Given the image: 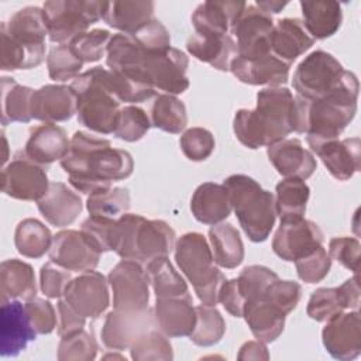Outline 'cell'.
I'll list each match as a JSON object with an SVG mask.
<instances>
[{"label":"cell","mask_w":361,"mask_h":361,"mask_svg":"<svg viewBox=\"0 0 361 361\" xmlns=\"http://www.w3.org/2000/svg\"><path fill=\"white\" fill-rule=\"evenodd\" d=\"M59 162L71 186L85 195L111 188L113 182L128 178L134 169L128 151L113 148L109 140L85 131L72 135L69 151Z\"/></svg>","instance_id":"7a4b0ae2"},{"label":"cell","mask_w":361,"mask_h":361,"mask_svg":"<svg viewBox=\"0 0 361 361\" xmlns=\"http://www.w3.org/2000/svg\"><path fill=\"white\" fill-rule=\"evenodd\" d=\"M130 355L135 361H171L173 351L168 336L158 327L141 334L130 347Z\"/></svg>","instance_id":"f6af8a7d"},{"label":"cell","mask_w":361,"mask_h":361,"mask_svg":"<svg viewBox=\"0 0 361 361\" xmlns=\"http://www.w3.org/2000/svg\"><path fill=\"white\" fill-rule=\"evenodd\" d=\"M48 75L55 82H66L73 80L79 76L80 69L83 68V62L72 52L68 44L55 45L49 49L47 56Z\"/></svg>","instance_id":"c3c4849f"},{"label":"cell","mask_w":361,"mask_h":361,"mask_svg":"<svg viewBox=\"0 0 361 361\" xmlns=\"http://www.w3.org/2000/svg\"><path fill=\"white\" fill-rule=\"evenodd\" d=\"M314 39L299 18H281L275 23L271 35V52L292 65V62L312 48Z\"/></svg>","instance_id":"f546056e"},{"label":"cell","mask_w":361,"mask_h":361,"mask_svg":"<svg viewBox=\"0 0 361 361\" xmlns=\"http://www.w3.org/2000/svg\"><path fill=\"white\" fill-rule=\"evenodd\" d=\"M1 124L31 121V99L34 89L1 76Z\"/></svg>","instance_id":"74e56055"},{"label":"cell","mask_w":361,"mask_h":361,"mask_svg":"<svg viewBox=\"0 0 361 361\" xmlns=\"http://www.w3.org/2000/svg\"><path fill=\"white\" fill-rule=\"evenodd\" d=\"M24 310L37 334H49L55 330L56 313L51 302L34 296L25 300Z\"/></svg>","instance_id":"11a10c76"},{"label":"cell","mask_w":361,"mask_h":361,"mask_svg":"<svg viewBox=\"0 0 361 361\" xmlns=\"http://www.w3.org/2000/svg\"><path fill=\"white\" fill-rule=\"evenodd\" d=\"M310 149L322 159L337 180H348L361 168V141L358 137L312 140L306 138Z\"/></svg>","instance_id":"d6986e66"},{"label":"cell","mask_w":361,"mask_h":361,"mask_svg":"<svg viewBox=\"0 0 361 361\" xmlns=\"http://www.w3.org/2000/svg\"><path fill=\"white\" fill-rule=\"evenodd\" d=\"M264 296L285 314H289L300 300L302 286L295 281H281L278 278L267 288Z\"/></svg>","instance_id":"6f0895ef"},{"label":"cell","mask_w":361,"mask_h":361,"mask_svg":"<svg viewBox=\"0 0 361 361\" xmlns=\"http://www.w3.org/2000/svg\"><path fill=\"white\" fill-rule=\"evenodd\" d=\"M47 166L28 159L23 151L3 166L1 192L13 199L38 202L48 190Z\"/></svg>","instance_id":"5bb4252c"},{"label":"cell","mask_w":361,"mask_h":361,"mask_svg":"<svg viewBox=\"0 0 361 361\" xmlns=\"http://www.w3.org/2000/svg\"><path fill=\"white\" fill-rule=\"evenodd\" d=\"M71 281V271L52 261L45 262L39 269V288L41 292L49 299H61Z\"/></svg>","instance_id":"9f6ffc18"},{"label":"cell","mask_w":361,"mask_h":361,"mask_svg":"<svg viewBox=\"0 0 361 361\" xmlns=\"http://www.w3.org/2000/svg\"><path fill=\"white\" fill-rule=\"evenodd\" d=\"M48 255L52 262L71 272H86L99 265L102 252L82 231L68 228L54 235Z\"/></svg>","instance_id":"e0dca14e"},{"label":"cell","mask_w":361,"mask_h":361,"mask_svg":"<svg viewBox=\"0 0 361 361\" xmlns=\"http://www.w3.org/2000/svg\"><path fill=\"white\" fill-rule=\"evenodd\" d=\"M54 235L49 228L37 219L21 220L14 231V245L17 251L27 258H41L52 244Z\"/></svg>","instance_id":"60d3db41"},{"label":"cell","mask_w":361,"mask_h":361,"mask_svg":"<svg viewBox=\"0 0 361 361\" xmlns=\"http://www.w3.org/2000/svg\"><path fill=\"white\" fill-rule=\"evenodd\" d=\"M151 127L148 114L141 107L130 104L121 107L113 135L127 142H135L141 140Z\"/></svg>","instance_id":"681fc988"},{"label":"cell","mask_w":361,"mask_h":361,"mask_svg":"<svg viewBox=\"0 0 361 361\" xmlns=\"http://www.w3.org/2000/svg\"><path fill=\"white\" fill-rule=\"evenodd\" d=\"M104 358H106V360H107V358H118V360H124V361H126V357H123V355H114V354L104 355Z\"/></svg>","instance_id":"e7e4bbea"},{"label":"cell","mask_w":361,"mask_h":361,"mask_svg":"<svg viewBox=\"0 0 361 361\" xmlns=\"http://www.w3.org/2000/svg\"><path fill=\"white\" fill-rule=\"evenodd\" d=\"M104 1L87 0H49L42 8L45 13L48 38L56 44H68L73 37L102 20Z\"/></svg>","instance_id":"8fae6325"},{"label":"cell","mask_w":361,"mask_h":361,"mask_svg":"<svg viewBox=\"0 0 361 361\" xmlns=\"http://www.w3.org/2000/svg\"><path fill=\"white\" fill-rule=\"evenodd\" d=\"M358 79L353 75L340 89L313 100L295 96L293 131L312 140L338 138L357 113Z\"/></svg>","instance_id":"277c9868"},{"label":"cell","mask_w":361,"mask_h":361,"mask_svg":"<svg viewBox=\"0 0 361 361\" xmlns=\"http://www.w3.org/2000/svg\"><path fill=\"white\" fill-rule=\"evenodd\" d=\"M295 265L300 281L306 283H317L327 276L331 267V259L322 244L303 257L298 258Z\"/></svg>","instance_id":"816d5d0a"},{"label":"cell","mask_w":361,"mask_h":361,"mask_svg":"<svg viewBox=\"0 0 361 361\" xmlns=\"http://www.w3.org/2000/svg\"><path fill=\"white\" fill-rule=\"evenodd\" d=\"M322 341L327 353L340 361H350L361 353V319L358 309L340 313L326 322Z\"/></svg>","instance_id":"ffe728a7"},{"label":"cell","mask_w":361,"mask_h":361,"mask_svg":"<svg viewBox=\"0 0 361 361\" xmlns=\"http://www.w3.org/2000/svg\"><path fill=\"white\" fill-rule=\"evenodd\" d=\"M188 52L196 59L209 63L217 71L228 72L237 56V44L231 35L192 34L186 41Z\"/></svg>","instance_id":"f1b7e54d"},{"label":"cell","mask_w":361,"mask_h":361,"mask_svg":"<svg viewBox=\"0 0 361 361\" xmlns=\"http://www.w3.org/2000/svg\"><path fill=\"white\" fill-rule=\"evenodd\" d=\"M48 27L44 8L27 6L0 24V69H32L45 59Z\"/></svg>","instance_id":"5b68a950"},{"label":"cell","mask_w":361,"mask_h":361,"mask_svg":"<svg viewBox=\"0 0 361 361\" xmlns=\"http://www.w3.org/2000/svg\"><path fill=\"white\" fill-rule=\"evenodd\" d=\"M110 38L111 34L109 30L94 28L78 34L68 42V45L83 63H90L100 61L107 54Z\"/></svg>","instance_id":"bcb514c9"},{"label":"cell","mask_w":361,"mask_h":361,"mask_svg":"<svg viewBox=\"0 0 361 361\" xmlns=\"http://www.w3.org/2000/svg\"><path fill=\"white\" fill-rule=\"evenodd\" d=\"M76 114V96L71 86L45 85L34 90L31 99L32 118L55 124L66 121Z\"/></svg>","instance_id":"603a6c76"},{"label":"cell","mask_w":361,"mask_h":361,"mask_svg":"<svg viewBox=\"0 0 361 361\" xmlns=\"http://www.w3.org/2000/svg\"><path fill=\"white\" fill-rule=\"evenodd\" d=\"M175 261L192 283L197 299L203 305L216 306L226 276L214 265L213 252L206 237L195 231L180 235L175 243Z\"/></svg>","instance_id":"9c48e42d"},{"label":"cell","mask_w":361,"mask_h":361,"mask_svg":"<svg viewBox=\"0 0 361 361\" xmlns=\"http://www.w3.org/2000/svg\"><path fill=\"white\" fill-rule=\"evenodd\" d=\"M278 278L279 276L267 267L250 265V267H245L238 275L237 285H238L240 293L244 298V302L247 303L250 300L261 298L265 293L267 288Z\"/></svg>","instance_id":"f907efd6"},{"label":"cell","mask_w":361,"mask_h":361,"mask_svg":"<svg viewBox=\"0 0 361 361\" xmlns=\"http://www.w3.org/2000/svg\"><path fill=\"white\" fill-rule=\"evenodd\" d=\"M269 162L283 178L307 179L316 171L317 162L310 151H307L300 140L285 138L267 148Z\"/></svg>","instance_id":"d4e9b609"},{"label":"cell","mask_w":361,"mask_h":361,"mask_svg":"<svg viewBox=\"0 0 361 361\" xmlns=\"http://www.w3.org/2000/svg\"><path fill=\"white\" fill-rule=\"evenodd\" d=\"M116 220L117 219L89 216L82 221L80 231L87 237V240L99 252L103 254L107 251H113Z\"/></svg>","instance_id":"f5cc1de1"},{"label":"cell","mask_w":361,"mask_h":361,"mask_svg":"<svg viewBox=\"0 0 361 361\" xmlns=\"http://www.w3.org/2000/svg\"><path fill=\"white\" fill-rule=\"evenodd\" d=\"M155 3L151 0L104 1L102 20L114 30L133 34L154 18Z\"/></svg>","instance_id":"4dcf8cb0"},{"label":"cell","mask_w":361,"mask_h":361,"mask_svg":"<svg viewBox=\"0 0 361 361\" xmlns=\"http://www.w3.org/2000/svg\"><path fill=\"white\" fill-rule=\"evenodd\" d=\"M86 209L90 216L114 219L130 209V192L127 188L99 189L87 196Z\"/></svg>","instance_id":"ee69618b"},{"label":"cell","mask_w":361,"mask_h":361,"mask_svg":"<svg viewBox=\"0 0 361 361\" xmlns=\"http://www.w3.org/2000/svg\"><path fill=\"white\" fill-rule=\"evenodd\" d=\"M113 292V309L138 312L148 307L149 281L141 262L133 259L120 261L107 275Z\"/></svg>","instance_id":"7c38bea8"},{"label":"cell","mask_w":361,"mask_h":361,"mask_svg":"<svg viewBox=\"0 0 361 361\" xmlns=\"http://www.w3.org/2000/svg\"><path fill=\"white\" fill-rule=\"evenodd\" d=\"M353 75L331 54L316 49L298 65L292 86L298 96L313 100L340 89Z\"/></svg>","instance_id":"30bf717a"},{"label":"cell","mask_w":361,"mask_h":361,"mask_svg":"<svg viewBox=\"0 0 361 361\" xmlns=\"http://www.w3.org/2000/svg\"><path fill=\"white\" fill-rule=\"evenodd\" d=\"M193 217L203 224H217L231 214L230 197L226 186L214 182H204L196 188L190 199Z\"/></svg>","instance_id":"1f68e13d"},{"label":"cell","mask_w":361,"mask_h":361,"mask_svg":"<svg viewBox=\"0 0 361 361\" xmlns=\"http://www.w3.org/2000/svg\"><path fill=\"white\" fill-rule=\"evenodd\" d=\"M106 65L116 73L168 94H180L189 87V58L185 52L173 47H147L131 34L111 35Z\"/></svg>","instance_id":"6da1fadb"},{"label":"cell","mask_w":361,"mask_h":361,"mask_svg":"<svg viewBox=\"0 0 361 361\" xmlns=\"http://www.w3.org/2000/svg\"><path fill=\"white\" fill-rule=\"evenodd\" d=\"M245 1H204L192 13L195 32L227 35Z\"/></svg>","instance_id":"836d02e7"},{"label":"cell","mask_w":361,"mask_h":361,"mask_svg":"<svg viewBox=\"0 0 361 361\" xmlns=\"http://www.w3.org/2000/svg\"><path fill=\"white\" fill-rule=\"evenodd\" d=\"M285 313L264 295L250 300L244 306L243 317L257 340L267 343L275 341L283 331Z\"/></svg>","instance_id":"d6a6232c"},{"label":"cell","mask_w":361,"mask_h":361,"mask_svg":"<svg viewBox=\"0 0 361 361\" xmlns=\"http://www.w3.org/2000/svg\"><path fill=\"white\" fill-rule=\"evenodd\" d=\"M323 244L320 227L305 217L281 221L274 240L272 250L283 261L295 262L298 258Z\"/></svg>","instance_id":"ac0fdd59"},{"label":"cell","mask_w":361,"mask_h":361,"mask_svg":"<svg viewBox=\"0 0 361 361\" xmlns=\"http://www.w3.org/2000/svg\"><path fill=\"white\" fill-rule=\"evenodd\" d=\"M63 300L82 317L99 319L110 305L109 282L94 269L82 272L68 283Z\"/></svg>","instance_id":"9a60e30c"},{"label":"cell","mask_w":361,"mask_h":361,"mask_svg":"<svg viewBox=\"0 0 361 361\" xmlns=\"http://www.w3.org/2000/svg\"><path fill=\"white\" fill-rule=\"evenodd\" d=\"M310 189L305 180L296 178H285L275 188L276 216L281 221L302 219L306 212V203Z\"/></svg>","instance_id":"f35d334b"},{"label":"cell","mask_w":361,"mask_h":361,"mask_svg":"<svg viewBox=\"0 0 361 361\" xmlns=\"http://www.w3.org/2000/svg\"><path fill=\"white\" fill-rule=\"evenodd\" d=\"M219 302L223 305V307L234 317H243L244 313V298L240 293L237 278L234 279H226L221 285L220 293H219Z\"/></svg>","instance_id":"91938a15"},{"label":"cell","mask_w":361,"mask_h":361,"mask_svg":"<svg viewBox=\"0 0 361 361\" xmlns=\"http://www.w3.org/2000/svg\"><path fill=\"white\" fill-rule=\"evenodd\" d=\"M71 87L76 96L78 121L97 134H113L121 102L111 87L109 69L94 66L76 76Z\"/></svg>","instance_id":"8992f818"},{"label":"cell","mask_w":361,"mask_h":361,"mask_svg":"<svg viewBox=\"0 0 361 361\" xmlns=\"http://www.w3.org/2000/svg\"><path fill=\"white\" fill-rule=\"evenodd\" d=\"M255 6H258L261 10H264L265 13L272 16V13L274 14L281 13L288 6V3L286 1H259V0H257Z\"/></svg>","instance_id":"be15d7a7"},{"label":"cell","mask_w":361,"mask_h":361,"mask_svg":"<svg viewBox=\"0 0 361 361\" xmlns=\"http://www.w3.org/2000/svg\"><path fill=\"white\" fill-rule=\"evenodd\" d=\"M188 114L183 102L176 96L157 94L151 106V126L171 134H179L186 128Z\"/></svg>","instance_id":"b9f144b4"},{"label":"cell","mask_w":361,"mask_h":361,"mask_svg":"<svg viewBox=\"0 0 361 361\" xmlns=\"http://www.w3.org/2000/svg\"><path fill=\"white\" fill-rule=\"evenodd\" d=\"M42 217L55 227L72 224L80 214L83 204L80 196L62 182H49L47 193L37 202Z\"/></svg>","instance_id":"4316f807"},{"label":"cell","mask_w":361,"mask_h":361,"mask_svg":"<svg viewBox=\"0 0 361 361\" xmlns=\"http://www.w3.org/2000/svg\"><path fill=\"white\" fill-rule=\"evenodd\" d=\"M303 25L313 39H324L334 35L341 27L343 10L340 3L316 0L300 1Z\"/></svg>","instance_id":"d590c367"},{"label":"cell","mask_w":361,"mask_h":361,"mask_svg":"<svg viewBox=\"0 0 361 361\" xmlns=\"http://www.w3.org/2000/svg\"><path fill=\"white\" fill-rule=\"evenodd\" d=\"M238 223L245 235L252 243H262L271 234L276 220L275 196L261 188V185L248 175L235 173L224 179Z\"/></svg>","instance_id":"ba28073f"},{"label":"cell","mask_w":361,"mask_h":361,"mask_svg":"<svg viewBox=\"0 0 361 361\" xmlns=\"http://www.w3.org/2000/svg\"><path fill=\"white\" fill-rule=\"evenodd\" d=\"M360 285L358 275L344 281L337 288H319L307 302L306 313L316 322H327L345 309H358Z\"/></svg>","instance_id":"44dd1931"},{"label":"cell","mask_w":361,"mask_h":361,"mask_svg":"<svg viewBox=\"0 0 361 361\" xmlns=\"http://www.w3.org/2000/svg\"><path fill=\"white\" fill-rule=\"evenodd\" d=\"M196 323L189 334L192 343L200 347H210L217 344L226 331V322L216 306L199 305L195 306Z\"/></svg>","instance_id":"7bdbcfd3"},{"label":"cell","mask_w":361,"mask_h":361,"mask_svg":"<svg viewBox=\"0 0 361 361\" xmlns=\"http://www.w3.org/2000/svg\"><path fill=\"white\" fill-rule=\"evenodd\" d=\"M71 140L66 131L56 124H41L30 130V137L24 145V155L35 164L48 166L61 161L69 151Z\"/></svg>","instance_id":"484cf974"},{"label":"cell","mask_w":361,"mask_h":361,"mask_svg":"<svg viewBox=\"0 0 361 361\" xmlns=\"http://www.w3.org/2000/svg\"><path fill=\"white\" fill-rule=\"evenodd\" d=\"M214 262L226 269L237 268L244 259V245L238 230L231 223H217L209 228Z\"/></svg>","instance_id":"8d00e7d4"},{"label":"cell","mask_w":361,"mask_h":361,"mask_svg":"<svg viewBox=\"0 0 361 361\" xmlns=\"http://www.w3.org/2000/svg\"><path fill=\"white\" fill-rule=\"evenodd\" d=\"M99 345L93 334L82 330L61 337L58 345L59 361H90L96 358Z\"/></svg>","instance_id":"7dc6e473"},{"label":"cell","mask_w":361,"mask_h":361,"mask_svg":"<svg viewBox=\"0 0 361 361\" xmlns=\"http://www.w3.org/2000/svg\"><path fill=\"white\" fill-rule=\"evenodd\" d=\"M274 25L271 14L255 4L245 3L230 28L237 38V56L250 59L269 54Z\"/></svg>","instance_id":"4fadbf2b"},{"label":"cell","mask_w":361,"mask_h":361,"mask_svg":"<svg viewBox=\"0 0 361 361\" xmlns=\"http://www.w3.org/2000/svg\"><path fill=\"white\" fill-rule=\"evenodd\" d=\"M157 327L168 337L189 336L196 323L190 295L157 299L154 306Z\"/></svg>","instance_id":"83f0119b"},{"label":"cell","mask_w":361,"mask_h":361,"mask_svg":"<svg viewBox=\"0 0 361 361\" xmlns=\"http://www.w3.org/2000/svg\"><path fill=\"white\" fill-rule=\"evenodd\" d=\"M329 257L358 275L360 241L353 237H334L329 241Z\"/></svg>","instance_id":"680465c9"},{"label":"cell","mask_w":361,"mask_h":361,"mask_svg":"<svg viewBox=\"0 0 361 361\" xmlns=\"http://www.w3.org/2000/svg\"><path fill=\"white\" fill-rule=\"evenodd\" d=\"M238 360H268V348L264 341L257 340V341H247L241 345L238 355Z\"/></svg>","instance_id":"6125c7cd"},{"label":"cell","mask_w":361,"mask_h":361,"mask_svg":"<svg viewBox=\"0 0 361 361\" xmlns=\"http://www.w3.org/2000/svg\"><path fill=\"white\" fill-rule=\"evenodd\" d=\"M157 327L154 307H147L138 312L111 310L107 313L102 327L103 344L116 351H123L145 331Z\"/></svg>","instance_id":"2e32d148"},{"label":"cell","mask_w":361,"mask_h":361,"mask_svg":"<svg viewBox=\"0 0 361 361\" xmlns=\"http://www.w3.org/2000/svg\"><path fill=\"white\" fill-rule=\"evenodd\" d=\"M58 314H59V323H58L59 337L68 336L85 327L86 319L78 314L63 299L58 300Z\"/></svg>","instance_id":"94428289"},{"label":"cell","mask_w":361,"mask_h":361,"mask_svg":"<svg viewBox=\"0 0 361 361\" xmlns=\"http://www.w3.org/2000/svg\"><path fill=\"white\" fill-rule=\"evenodd\" d=\"M295 97L286 87H267L257 93L254 110L240 109L233 118L237 140L247 148L269 147L293 131Z\"/></svg>","instance_id":"3957f363"},{"label":"cell","mask_w":361,"mask_h":361,"mask_svg":"<svg viewBox=\"0 0 361 361\" xmlns=\"http://www.w3.org/2000/svg\"><path fill=\"white\" fill-rule=\"evenodd\" d=\"M0 296L1 302L37 296V282L34 269L28 262L10 258L0 265Z\"/></svg>","instance_id":"e575fe53"},{"label":"cell","mask_w":361,"mask_h":361,"mask_svg":"<svg viewBox=\"0 0 361 361\" xmlns=\"http://www.w3.org/2000/svg\"><path fill=\"white\" fill-rule=\"evenodd\" d=\"M290 65L275 56L272 52L257 58L235 56L231 62L230 72L247 85H268L269 87L281 86L288 82Z\"/></svg>","instance_id":"cb8c5ba5"},{"label":"cell","mask_w":361,"mask_h":361,"mask_svg":"<svg viewBox=\"0 0 361 361\" xmlns=\"http://www.w3.org/2000/svg\"><path fill=\"white\" fill-rule=\"evenodd\" d=\"M147 275L157 299L189 295L188 285L173 268L168 257H158L147 262Z\"/></svg>","instance_id":"ab89813d"},{"label":"cell","mask_w":361,"mask_h":361,"mask_svg":"<svg viewBox=\"0 0 361 361\" xmlns=\"http://www.w3.org/2000/svg\"><path fill=\"white\" fill-rule=\"evenodd\" d=\"M175 237L173 228L164 220L124 213L116 220L113 251L123 259L145 264L158 257H168L175 248Z\"/></svg>","instance_id":"52a82bcc"},{"label":"cell","mask_w":361,"mask_h":361,"mask_svg":"<svg viewBox=\"0 0 361 361\" xmlns=\"http://www.w3.org/2000/svg\"><path fill=\"white\" fill-rule=\"evenodd\" d=\"M37 337L24 305L18 299L1 302L0 307V354L1 357H16L25 350L30 341Z\"/></svg>","instance_id":"7402d4cb"},{"label":"cell","mask_w":361,"mask_h":361,"mask_svg":"<svg viewBox=\"0 0 361 361\" xmlns=\"http://www.w3.org/2000/svg\"><path fill=\"white\" fill-rule=\"evenodd\" d=\"M179 144L183 155L195 162L207 159L216 147L213 134L203 127H192L186 130L180 135Z\"/></svg>","instance_id":"db71d44e"}]
</instances>
